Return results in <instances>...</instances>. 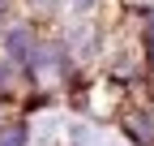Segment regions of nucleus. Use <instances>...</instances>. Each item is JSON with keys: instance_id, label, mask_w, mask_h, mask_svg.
<instances>
[{"instance_id": "f257e3e1", "label": "nucleus", "mask_w": 154, "mask_h": 146, "mask_svg": "<svg viewBox=\"0 0 154 146\" xmlns=\"http://www.w3.org/2000/svg\"><path fill=\"white\" fill-rule=\"evenodd\" d=\"M5 47H9V56H13V60H22V65H30V60H34V43H30V30H9Z\"/></svg>"}, {"instance_id": "f03ea898", "label": "nucleus", "mask_w": 154, "mask_h": 146, "mask_svg": "<svg viewBox=\"0 0 154 146\" xmlns=\"http://www.w3.org/2000/svg\"><path fill=\"white\" fill-rule=\"evenodd\" d=\"M22 138H26V133H22V129H13V133H9V138H5V146H22Z\"/></svg>"}]
</instances>
